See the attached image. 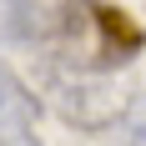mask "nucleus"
Masks as SVG:
<instances>
[{
	"label": "nucleus",
	"mask_w": 146,
	"mask_h": 146,
	"mask_svg": "<svg viewBox=\"0 0 146 146\" xmlns=\"http://www.w3.org/2000/svg\"><path fill=\"white\" fill-rule=\"evenodd\" d=\"M56 5V25L40 56L56 60L71 76H106L126 66L131 56H141L146 30L131 15L111 5V0H50Z\"/></svg>",
	"instance_id": "f257e3e1"
},
{
	"label": "nucleus",
	"mask_w": 146,
	"mask_h": 146,
	"mask_svg": "<svg viewBox=\"0 0 146 146\" xmlns=\"http://www.w3.org/2000/svg\"><path fill=\"white\" fill-rule=\"evenodd\" d=\"M45 96H50V106H56V116L66 126L91 131V136L111 131L121 121V111H126V101H131L116 81H106V76H71V71L50 76L45 81Z\"/></svg>",
	"instance_id": "f03ea898"
},
{
	"label": "nucleus",
	"mask_w": 146,
	"mask_h": 146,
	"mask_svg": "<svg viewBox=\"0 0 146 146\" xmlns=\"http://www.w3.org/2000/svg\"><path fill=\"white\" fill-rule=\"evenodd\" d=\"M56 25L50 0H0V45L5 50H45Z\"/></svg>",
	"instance_id": "7ed1b4c3"
},
{
	"label": "nucleus",
	"mask_w": 146,
	"mask_h": 146,
	"mask_svg": "<svg viewBox=\"0 0 146 146\" xmlns=\"http://www.w3.org/2000/svg\"><path fill=\"white\" fill-rule=\"evenodd\" d=\"M35 116H40L35 91L0 60V126H35Z\"/></svg>",
	"instance_id": "20e7f679"
},
{
	"label": "nucleus",
	"mask_w": 146,
	"mask_h": 146,
	"mask_svg": "<svg viewBox=\"0 0 146 146\" xmlns=\"http://www.w3.org/2000/svg\"><path fill=\"white\" fill-rule=\"evenodd\" d=\"M111 131H116V146H146V91L126 101V111Z\"/></svg>",
	"instance_id": "39448f33"
},
{
	"label": "nucleus",
	"mask_w": 146,
	"mask_h": 146,
	"mask_svg": "<svg viewBox=\"0 0 146 146\" xmlns=\"http://www.w3.org/2000/svg\"><path fill=\"white\" fill-rule=\"evenodd\" d=\"M0 146H45L35 126H0Z\"/></svg>",
	"instance_id": "423d86ee"
}]
</instances>
